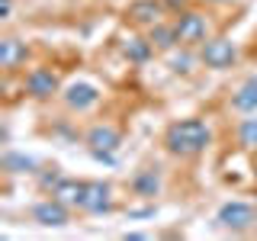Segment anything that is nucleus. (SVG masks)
Listing matches in <instances>:
<instances>
[{"label":"nucleus","mask_w":257,"mask_h":241,"mask_svg":"<svg viewBox=\"0 0 257 241\" xmlns=\"http://www.w3.org/2000/svg\"><path fill=\"white\" fill-rule=\"evenodd\" d=\"M209 142H212V132L203 119H180V123L167 126L164 132V148L180 158H193L199 151H206Z\"/></svg>","instance_id":"nucleus-1"},{"label":"nucleus","mask_w":257,"mask_h":241,"mask_svg":"<svg viewBox=\"0 0 257 241\" xmlns=\"http://www.w3.org/2000/svg\"><path fill=\"white\" fill-rule=\"evenodd\" d=\"M215 225H219V228H228V231H247V228L257 225V212H254V206L231 199V203H225L219 212H215Z\"/></svg>","instance_id":"nucleus-2"},{"label":"nucleus","mask_w":257,"mask_h":241,"mask_svg":"<svg viewBox=\"0 0 257 241\" xmlns=\"http://www.w3.org/2000/svg\"><path fill=\"white\" fill-rule=\"evenodd\" d=\"M174 32H177V45H199L209 39V20L196 10H187L174 23Z\"/></svg>","instance_id":"nucleus-3"},{"label":"nucleus","mask_w":257,"mask_h":241,"mask_svg":"<svg viewBox=\"0 0 257 241\" xmlns=\"http://www.w3.org/2000/svg\"><path fill=\"white\" fill-rule=\"evenodd\" d=\"M238 58V48L231 39H206V45H203V64L206 68H212V71H225V68H231Z\"/></svg>","instance_id":"nucleus-4"},{"label":"nucleus","mask_w":257,"mask_h":241,"mask_svg":"<svg viewBox=\"0 0 257 241\" xmlns=\"http://www.w3.org/2000/svg\"><path fill=\"white\" fill-rule=\"evenodd\" d=\"M32 222L42 225V228H61V225L71 222V212H68V206H64L61 199L52 196V199H45V203L32 206Z\"/></svg>","instance_id":"nucleus-5"},{"label":"nucleus","mask_w":257,"mask_h":241,"mask_svg":"<svg viewBox=\"0 0 257 241\" xmlns=\"http://www.w3.org/2000/svg\"><path fill=\"white\" fill-rule=\"evenodd\" d=\"M119 132L112 126H93L90 132H87V145H90V151H93V158H100V161H112V151L119 148Z\"/></svg>","instance_id":"nucleus-6"},{"label":"nucleus","mask_w":257,"mask_h":241,"mask_svg":"<svg viewBox=\"0 0 257 241\" xmlns=\"http://www.w3.org/2000/svg\"><path fill=\"white\" fill-rule=\"evenodd\" d=\"M64 106L68 109H77V112H84V109H90L96 100H100V90H96L93 84H84V80H77V84H71V87H64Z\"/></svg>","instance_id":"nucleus-7"},{"label":"nucleus","mask_w":257,"mask_h":241,"mask_svg":"<svg viewBox=\"0 0 257 241\" xmlns=\"http://www.w3.org/2000/svg\"><path fill=\"white\" fill-rule=\"evenodd\" d=\"M109 193H112L109 183H103V180H87V193H84V206H80V209H87V212H93V215L109 212V209H112Z\"/></svg>","instance_id":"nucleus-8"},{"label":"nucleus","mask_w":257,"mask_h":241,"mask_svg":"<svg viewBox=\"0 0 257 241\" xmlns=\"http://www.w3.org/2000/svg\"><path fill=\"white\" fill-rule=\"evenodd\" d=\"M26 93L36 96V100H48L52 93H58V77H55L52 71H45V68L29 71V77H26Z\"/></svg>","instance_id":"nucleus-9"},{"label":"nucleus","mask_w":257,"mask_h":241,"mask_svg":"<svg viewBox=\"0 0 257 241\" xmlns=\"http://www.w3.org/2000/svg\"><path fill=\"white\" fill-rule=\"evenodd\" d=\"M161 13H164V4L161 0H135V4L125 7V16L139 26H155L161 23Z\"/></svg>","instance_id":"nucleus-10"},{"label":"nucleus","mask_w":257,"mask_h":241,"mask_svg":"<svg viewBox=\"0 0 257 241\" xmlns=\"http://www.w3.org/2000/svg\"><path fill=\"white\" fill-rule=\"evenodd\" d=\"M84 193H87V180H74V177H61L52 187V196L61 199L64 206H84Z\"/></svg>","instance_id":"nucleus-11"},{"label":"nucleus","mask_w":257,"mask_h":241,"mask_svg":"<svg viewBox=\"0 0 257 241\" xmlns=\"http://www.w3.org/2000/svg\"><path fill=\"white\" fill-rule=\"evenodd\" d=\"M132 190L139 193V196H145V199L158 196L161 193V174L155 171V167H145V171H139L132 177Z\"/></svg>","instance_id":"nucleus-12"},{"label":"nucleus","mask_w":257,"mask_h":241,"mask_svg":"<svg viewBox=\"0 0 257 241\" xmlns=\"http://www.w3.org/2000/svg\"><path fill=\"white\" fill-rule=\"evenodd\" d=\"M231 106L238 112H257V77H247L241 90L231 96Z\"/></svg>","instance_id":"nucleus-13"},{"label":"nucleus","mask_w":257,"mask_h":241,"mask_svg":"<svg viewBox=\"0 0 257 241\" xmlns=\"http://www.w3.org/2000/svg\"><path fill=\"white\" fill-rule=\"evenodd\" d=\"M20 61H26V45L20 39H4L0 42V68H16Z\"/></svg>","instance_id":"nucleus-14"},{"label":"nucleus","mask_w":257,"mask_h":241,"mask_svg":"<svg viewBox=\"0 0 257 241\" xmlns=\"http://www.w3.org/2000/svg\"><path fill=\"white\" fill-rule=\"evenodd\" d=\"M151 39H139V36H132V39H125L122 42V52H125V58L128 61H135V64H142V61H148L151 58Z\"/></svg>","instance_id":"nucleus-15"},{"label":"nucleus","mask_w":257,"mask_h":241,"mask_svg":"<svg viewBox=\"0 0 257 241\" xmlns=\"http://www.w3.org/2000/svg\"><path fill=\"white\" fill-rule=\"evenodd\" d=\"M151 45L155 48H174L177 45V32H174V26H164V23H155V26H151Z\"/></svg>","instance_id":"nucleus-16"},{"label":"nucleus","mask_w":257,"mask_h":241,"mask_svg":"<svg viewBox=\"0 0 257 241\" xmlns=\"http://www.w3.org/2000/svg\"><path fill=\"white\" fill-rule=\"evenodd\" d=\"M4 167L13 174H36V161L26 155H16V151H7L4 155Z\"/></svg>","instance_id":"nucleus-17"},{"label":"nucleus","mask_w":257,"mask_h":241,"mask_svg":"<svg viewBox=\"0 0 257 241\" xmlns=\"http://www.w3.org/2000/svg\"><path fill=\"white\" fill-rule=\"evenodd\" d=\"M238 142L244 148H257V119H244L238 126Z\"/></svg>","instance_id":"nucleus-18"},{"label":"nucleus","mask_w":257,"mask_h":241,"mask_svg":"<svg viewBox=\"0 0 257 241\" xmlns=\"http://www.w3.org/2000/svg\"><path fill=\"white\" fill-rule=\"evenodd\" d=\"M190 64H193V61H190V55H174V58H171V68H174V71H180V74L193 71Z\"/></svg>","instance_id":"nucleus-19"},{"label":"nucleus","mask_w":257,"mask_h":241,"mask_svg":"<svg viewBox=\"0 0 257 241\" xmlns=\"http://www.w3.org/2000/svg\"><path fill=\"white\" fill-rule=\"evenodd\" d=\"M155 209H135V212H128V215H135V219H145V215H151Z\"/></svg>","instance_id":"nucleus-20"},{"label":"nucleus","mask_w":257,"mask_h":241,"mask_svg":"<svg viewBox=\"0 0 257 241\" xmlns=\"http://www.w3.org/2000/svg\"><path fill=\"white\" fill-rule=\"evenodd\" d=\"M212 4H222V0H212Z\"/></svg>","instance_id":"nucleus-21"},{"label":"nucleus","mask_w":257,"mask_h":241,"mask_svg":"<svg viewBox=\"0 0 257 241\" xmlns=\"http://www.w3.org/2000/svg\"><path fill=\"white\" fill-rule=\"evenodd\" d=\"M254 174H257V171H254Z\"/></svg>","instance_id":"nucleus-22"}]
</instances>
